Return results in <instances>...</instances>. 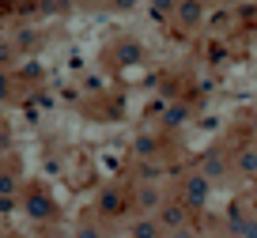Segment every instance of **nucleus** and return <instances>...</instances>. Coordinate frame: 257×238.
Returning <instances> with one entry per match:
<instances>
[{
	"instance_id": "obj_1",
	"label": "nucleus",
	"mask_w": 257,
	"mask_h": 238,
	"mask_svg": "<svg viewBox=\"0 0 257 238\" xmlns=\"http://www.w3.org/2000/svg\"><path fill=\"white\" fill-rule=\"evenodd\" d=\"M208 197H212V178L204 174V170H193V174L182 178L178 200H182L189 212H201V208H208Z\"/></svg>"
},
{
	"instance_id": "obj_2",
	"label": "nucleus",
	"mask_w": 257,
	"mask_h": 238,
	"mask_svg": "<svg viewBox=\"0 0 257 238\" xmlns=\"http://www.w3.org/2000/svg\"><path fill=\"white\" fill-rule=\"evenodd\" d=\"M128 208H133V200H128L117 185H102L98 197H95V212L102 215V219H117V215H125Z\"/></svg>"
},
{
	"instance_id": "obj_3",
	"label": "nucleus",
	"mask_w": 257,
	"mask_h": 238,
	"mask_svg": "<svg viewBox=\"0 0 257 238\" xmlns=\"http://www.w3.org/2000/svg\"><path fill=\"white\" fill-rule=\"evenodd\" d=\"M189 215H193V212H189V208L182 204V200H163V208L155 212V219H159V227H163V230L170 234V230L185 227V223H189Z\"/></svg>"
},
{
	"instance_id": "obj_4",
	"label": "nucleus",
	"mask_w": 257,
	"mask_h": 238,
	"mask_svg": "<svg viewBox=\"0 0 257 238\" xmlns=\"http://www.w3.org/2000/svg\"><path fill=\"white\" fill-rule=\"evenodd\" d=\"M163 200H167V197H163V189L155 182H140L137 197H133V208H137L140 215H155L163 208Z\"/></svg>"
},
{
	"instance_id": "obj_5",
	"label": "nucleus",
	"mask_w": 257,
	"mask_h": 238,
	"mask_svg": "<svg viewBox=\"0 0 257 238\" xmlns=\"http://www.w3.org/2000/svg\"><path fill=\"white\" fill-rule=\"evenodd\" d=\"M174 19L182 31H197V27L204 23V0H178V8H174Z\"/></svg>"
},
{
	"instance_id": "obj_6",
	"label": "nucleus",
	"mask_w": 257,
	"mask_h": 238,
	"mask_svg": "<svg viewBox=\"0 0 257 238\" xmlns=\"http://www.w3.org/2000/svg\"><path fill=\"white\" fill-rule=\"evenodd\" d=\"M23 208H27V215H31V219H38V223L53 219V212H57L53 197H49V193H42V189H31V193H27V197H23Z\"/></svg>"
},
{
	"instance_id": "obj_7",
	"label": "nucleus",
	"mask_w": 257,
	"mask_h": 238,
	"mask_svg": "<svg viewBox=\"0 0 257 238\" xmlns=\"http://www.w3.org/2000/svg\"><path fill=\"white\" fill-rule=\"evenodd\" d=\"M189 117H193V106L185 102H170V106H163V129H167V133H174V129H182V125H189Z\"/></svg>"
},
{
	"instance_id": "obj_8",
	"label": "nucleus",
	"mask_w": 257,
	"mask_h": 238,
	"mask_svg": "<svg viewBox=\"0 0 257 238\" xmlns=\"http://www.w3.org/2000/svg\"><path fill=\"white\" fill-rule=\"evenodd\" d=\"M201 170H204V174L212 178V182H223V178L231 174V159H227V155H223L219 148H212L208 155L201 159Z\"/></svg>"
},
{
	"instance_id": "obj_9",
	"label": "nucleus",
	"mask_w": 257,
	"mask_h": 238,
	"mask_svg": "<svg viewBox=\"0 0 257 238\" xmlns=\"http://www.w3.org/2000/svg\"><path fill=\"white\" fill-rule=\"evenodd\" d=\"M128 238H167V230L159 227L155 215H137L128 223Z\"/></svg>"
},
{
	"instance_id": "obj_10",
	"label": "nucleus",
	"mask_w": 257,
	"mask_h": 238,
	"mask_svg": "<svg viewBox=\"0 0 257 238\" xmlns=\"http://www.w3.org/2000/svg\"><path fill=\"white\" fill-rule=\"evenodd\" d=\"M231 170H238L242 178H253L257 174V148H238L231 159Z\"/></svg>"
},
{
	"instance_id": "obj_11",
	"label": "nucleus",
	"mask_w": 257,
	"mask_h": 238,
	"mask_svg": "<svg viewBox=\"0 0 257 238\" xmlns=\"http://www.w3.org/2000/svg\"><path fill=\"white\" fill-rule=\"evenodd\" d=\"M133 155L137 159H159V136L140 133L137 140H133Z\"/></svg>"
},
{
	"instance_id": "obj_12",
	"label": "nucleus",
	"mask_w": 257,
	"mask_h": 238,
	"mask_svg": "<svg viewBox=\"0 0 257 238\" xmlns=\"http://www.w3.org/2000/svg\"><path fill=\"white\" fill-rule=\"evenodd\" d=\"M249 215H246V208L242 204H231V212H227V230L231 234H238V238H246V230H249Z\"/></svg>"
},
{
	"instance_id": "obj_13",
	"label": "nucleus",
	"mask_w": 257,
	"mask_h": 238,
	"mask_svg": "<svg viewBox=\"0 0 257 238\" xmlns=\"http://www.w3.org/2000/svg\"><path fill=\"white\" fill-rule=\"evenodd\" d=\"M113 61H117V64H137V61H144V49H140V42H117V49H113Z\"/></svg>"
},
{
	"instance_id": "obj_14",
	"label": "nucleus",
	"mask_w": 257,
	"mask_h": 238,
	"mask_svg": "<svg viewBox=\"0 0 257 238\" xmlns=\"http://www.w3.org/2000/svg\"><path fill=\"white\" fill-rule=\"evenodd\" d=\"M137 174H140V182H155V185H159L163 163H159V159H140V170H137Z\"/></svg>"
},
{
	"instance_id": "obj_15",
	"label": "nucleus",
	"mask_w": 257,
	"mask_h": 238,
	"mask_svg": "<svg viewBox=\"0 0 257 238\" xmlns=\"http://www.w3.org/2000/svg\"><path fill=\"white\" fill-rule=\"evenodd\" d=\"M76 238H106V230H102V227H98V223H95V219H91V223H87V219H83V223H80V227H76Z\"/></svg>"
},
{
	"instance_id": "obj_16",
	"label": "nucleus",
	"mask_w": 257,
	"mask_h": 238,
	"mask_svg": "<svg viewBox=\"0 0 257 238\" xmlns=\"http://www.w3.org/2000/svg\"><path fill=\"white\" fill-rule=\"evenodd\" d=\"M16 193H19L16 174H0V197H16Z\"/></svg>"
},
{
	"instance_id": "obj_17",
	"label": "nucleus",
	"mask_w": 257,
	"mask_h": 238,
	"mask_svg": "<svg viewBox=\"0 0 257 238\" xmlns=\"http://www.w3.org/2000/svg\"><path fill=\"white\" fill-rule=\"evenodd\" d=\"M16 46L19 49H34V46H38V34H34V31H19L16 34Z\"/></svg>"
},
{
	"instance_id": "obj_18",
	"label": "nucleus",
	"mask_w": 257,
	"mask_h": 238,
	"mask_svg": "<svg viewBox=\"0 0 257 238\" xmlns=\"http://www.w3.org/2000/svg\"><path fill=\"white\" fill-rule=\"evenodd\" d=\"M12 98V76H8V68H0V102H8Z\"/></svg>"
},
{
	"instance_id": "obj_19",
	"label": "nucleus",
	"mask_w": 257,
	"mask_h": 238,
	"mask_svg": "<svg viewBox=\"0 0 257 238\" xmlns=\"http://www.w3.org/2000/svg\"><path fill=\"white\" fill-rule=\"evenodd\" d=\"M0 4H4V8H19V12H34L38 8L34 0H0Z\"/></svg>"
},
{
	"instance_id": "obj_20",
	"label": "nucleus",
	"mask_w": 257,
	"mask_h": 238,
	"mask_svg": "<svg viewBox=\"0 0 257 238\" xmlns=\"http://www.w3.org/2000/svg\"><path fill=\"white\" fill-rule=\"evenodd\" d=\"M167 238H197V227L193 223H185V227H178V230H170Z\"/></svg>"
},
{
	"instance_id": "obj_21",
	"label": "nucleus",
	"mask_w": 257,
	"mask_h": 238,
	"mask_svg": "<svg viewBox=\"0 0 257 238\" xmlns=\"http://www.w3.org/2000/svg\"><path fill=\"white\" fill-rule=\"evenodd\" d=\"M12 57H16V46H0V68H8Z\"/></svg>"
},
{
	"instance_id": "obj_22",
	"label": "nucleus",
	"mask_w": 257,
	"mask_h": 238,
	"mask_svg": "<svg viewBox=\"0 0 257 238\" xmlns=\"http://www.w3.org/2000/svg\"><path fill=\"white\" fill-rule=\"evenodd\" d=\"M152 8H155V12H174L178 0H152Z\"/></svg>"
},
{
	"instance_id": "obj_23",
	"label": "nucleus",
	"mask_w": 257,
	"mask_h": 238,
	"mask_svg": "<svg viewBox=\"0 0 257 238\" xmlns=\"http://www.w3.org/2000/svg\"><path fill=\"white\" fill-rule=\"evenodd\" d=\"M16 212V197H0V215H8Z\"/></svg>"
},
{
	"instance_id": "obj_24",
	"label": "nucleus",
	"mask_w": 257,
	"mask_h": 238,
	"mask_svg": "<svg viewBox=\"0 0 257 238\" xmlns=\"http://www.w3.org/2000/svg\"><path fill=\"white\" fill-rule=\"evenodd\" d=\"M113 4H117V8L125 12V8H133V4H137V0H113Z\"/></svg>"
},
{
	"instance_id": "obj_25",
	"label": "nucleus",
	"mask_w": 257,
	"mask_h": 238,
	"mask_svg": "<svg viewBox=\"0 0 257 238\" xmlns=\"http://www.w3.org/2000/svg\"><path fill=\"white\" fill-rule=\"evenodd\" d=\"M246 238H257V219L249 223V230H246Z\"/></svg>"
},
{
	"instance_id": "obj_26",
	"label": "nucleus",
	"mask_w": 257,
	"mask_h": 238,
	"mask_svg": "<svg viewBox=\"0 0 257 238\" xmlns=\"http://www.w3.org/2000/svg\"><path fill=\"white\" fill-rule=\"evenodd\" d=\"M80 4H91V0H80Z\"/></svg>"
}]
</instances>
